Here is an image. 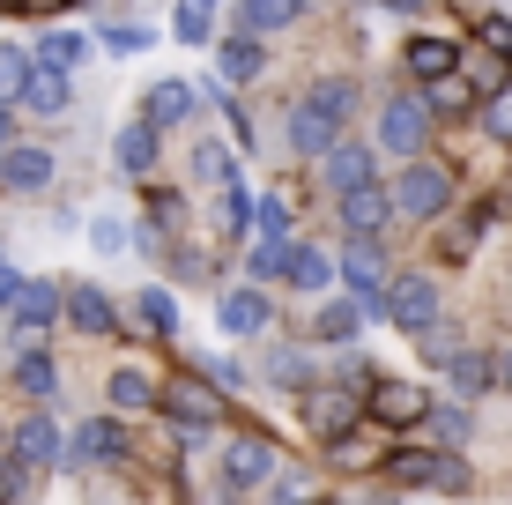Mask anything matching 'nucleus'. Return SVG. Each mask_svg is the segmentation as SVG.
Listing matches in <instances>:
<instances>
[{
    "label": "nucleus",
    "instance_id": "obj_1",
    "mask_svg": "<svg viewBox=\"0 0 512 505\" xmlns=\"http://www.w3.org/2000/svg\"><path fill=\"white\" fill-rule=\"evenodd\" d=\"M349 112H357V82H349V75L312 82V90L290 104V149H297V156H320V164H327V156L342 149Z\"/></svg>",
    "mask_w": 512,
    "mask_h": 505
},
{
    "label": "nucleus",
    "instance_id": "obj_2",
    "mask_svg": "<svg viewBox=\"0 0 512 505\" xmlns=\"http://www.w3.org/2000/svg\"><path fill=\"white\" fill-rule=\"evenodd\" d=\"M446 201H453V171L431 164V156H416V164L394 179V216H409V223L446 216Z\"/></svg>",
    "mask_w": 512,
    "mask_h": 505
},
{
    "label": "nucleus",
    "instance_id": "obj_3",
    "mask_svg": "<svg viewBox=\"0 0 512 505\" xmlns=\"http://www.w3.org/2000/svg\"><path fill=\"white\" fill-rule=\"evenodd\" d=\"M386 476L409 483V491H468V461L461 454H423V446L394 454V461H386Z\"/></svg>",
    "mask_w": 512,
    "mask_h": 505
},
{
    "label": "nucleus",
    "instance_id": "obj_4",
    "mask_svg": "<svg viewBox=\"0 0 512 505\" xmlns=\"http://www.w3.org/2000/svg\"><path fill=\"white\" fill-rule=\"evenodd\" d=\"M386 320L409 327V335H431L438 327V283L431 275H394L386 283Z\"/></svg>",
    "mask_w": 512,
    "mask_h": 505
},
{
    "label": "nucleus",
    "instance_id": "obj_5",
    "mask_svg": "<svg viewBox=\"0 0 512 505\" xmlns=\"http://www.w3.org/2000/svg\"><path fill=\"white\" fill-rule=\"evenodd\" d=\"M275 476H282V454L268 439H253V431L231 439V454H223V483H231V491H268Z\"/></svg>",
    "mask_w": 512,
    "mask_h": 505
},
{
    "label": "nucleus",
    "instance_id": "obj_6",
    "mask_svg": "<svg viewBox=\"0 0 512 505\" xmlns=\"http://www.w3.org/2000/svg\"><path fill=\"white\" fill-rule=\"evenodd\" d=\"M423 134H431V104H423V97H394L379 112V149L409 156V164L423 156Z\"/></svg>",
    "mask_w": 512,
    "mask_h": 505
},
{
    "label": "nucleus",
    "instance_id": "obj_7",
    "mask_svg": "<svg viewBox=\"0 0 512 505\" xmlns=\"http://www.w3.org/2000/svg\"><path fill=\"white\" fill-rule=\"evenodd\" d=\"M342 283H349V305H372V312H386V260H379V246H349V260H342Z\"/></svg>",
    "mask_w": 512,
    "mask_h": 505
},
{
    "label": "nucleus",
    "instance_id": "obj_8",
    "mask_svg": "<svg viewBox=\"0 0 512 505\" xmlns=\"http://www.w3.org/2000/svg\"><path fill=\"white\" fill-rule=\"evenodd\" d=\"M60 454H67V439H60V424H52V409H38V416H23V424H15V461H23L30 476L52 468Z\"/></svg>",
    "mask_w": 512,
    "mask_h": 505
},
{
    "label": "nucleus",
    "instance_id": "obj_9",
    "mask_svg": "<svg viewBox=\"0 0 512 505\" xmlns=\"http://www.w3.org/2000/svg\"><path fill=\"white\" fill-rule=\"evenodd\" d=\"M386 223H394V194H379V186H364V194L342 201V231L357 238V246H379Z\"/></svg>",
    "mask_w": 512,
    "mask_h": 505
},
{
    "label": "nucleus",
    "instance_id": "obj_10",
    "mask_svg": "<svg viewBox=\"0 0 512 505\" xmlns=\"http://www.w3.org/2000/svg\"><path fill=\"white\" fill-rule=\"evenodd\" d=\"M401 60H409V75L423 82V90H438V82H453V67H461V45L453 38H409Z\"/></svg>",
    "mask_w": 512,
    "mask_h": 505
},
{
    "label": "nucleus",
    "instance_id": "obj_11",
    "mask_svg": "<svg viewBox=\"0 0 512 505\" xmlns=\"http://www.w3.org/2000/svg\"><path fill=\"white\" fill-rule=\"evenodd\" d=\"M216 394L208 387H171V402H164V416L171 424H179V439H208V431H216Z\"/></svg>",
    "mask_w": 512,
    "mask_h": 505
},
{
    "label": "nucleus",
    "instance_id": "obj_12",
    "mask_svg": "<svg viewBox=\"0 0 512 505\" xmlns=\"http://www.w3.org/2000/svg\"><path fill=\"white\" fill-rule=\"evenodd\" d=\"M186 112H193V82H179V75H171V82H149V90H141V127L164 134V127H179Z\"/></svg>",
    "mask_w": 512,
    "mask_h": 505
},
{
    "label": "nucleus",
    "instance_id": "obj_13",
    "mask_svg": "<svg viewBox=\"0 0 512 505\" xmlns=\"http://www.w3.org/2000/svg\"><path fill=\"white\" fill-rule=\"evenodd\" d=\"M82 468H104V461H119L127 454V431H119V416H90V424L75 431V446H67Z\"/></svg>",
    "mask_w": 512,
    "mask_h": 505
},
{
    "label": "nucleus",
    "instance_id": "obj_14",
    "mask_svg": "<svg viewBox=\"0 0 512 505\" xmlns=\"http://www.w3.org/2000/svg\"><path fill=\"white\" fill-rule=\"evenodd\" d=\"M52 171H60L52 149H8V156H0V186H15V194H45Z\"/></svg>",
    "mask_w": 512,
    "mask_h": 505
},
{
    "label": "nucleus",
    "instance_id": "obj_15",
    "mask_svg": "<svg viewBox=\"0 0 512 505\" xmlns=\"http://www.w3.org/2000/svg\"><path fill=\"white\" fill-rule=\"evenodd\" d=\"M268 320H275V312H268L260 290H223V298H216V327H223V335H260Z\"/></svg>",
    "mask_w": 512,
    "mask_h": 505
},
{
    "label": "nucleus",
    "instance_id": "obj_16",
    "mask_svg": "<svg viewBox=\"0 0 512 505\" xmlns=\"http://www.w3.org/2000/svg\"><path fill=\"white\" fill-rule=\"evenodd\" d=\"M60 312H67V283H23V298H15V327L38 335V327H52Z\"/></svg>",
    "mask_w": 512,
    "mask_h": 505
},
{
    "label": "nucleus",
    "instance_id": "obj_17",
    "mask_svg": "<svg viewBox=\"0 0 512 505\" xmlns=\"http://www.w3.org/2000/svg\"><path fill=\"white\" fill-rule=\"evenodd\" d=\"M372 416H379V424H416V416H431V402H423V387L372 379Z\"/></svg>",
    "mask_w": 512,
    "mask_h": 505
},
{
    "label": "nucleus",
    "instance_id": "obj_18",
    "mask_svg": "<svg viewBox=\"0 0 512 505\" xmlns=\"http://www.w3.org/2000/svg\"><path fill=\"white\" fill-rule=\"evenodd\" d=\"M320 171H327V186H334L342 201H349V194H364V186H379V179H372V149H357V142H342Z\"/></svg>",
    "mask_w": 512,
    "mask_h": 505
},
{
    "label": "nucleus",
    "instance_id": "obj_19",
    "mask_svg": "<svg viewBox=\"0 0 512 505\" xmlns=\"http://www.w3.org/2000/svg\"><path fill=\"white\" fill-rule=\"evenodd\" d=\"M67 320H75L82 335H112L119 312H112V298H104L97 283H67Z\"/></svg>",
    "mask_w": 512,
    "mask_h": 505
},
{
    "label": "nucleus",
    "instance_id": "obj_20",
    "mask_svg": "<svg viewBox=\"0 0 512 505\" xmlns=\"http://www.w3.org/2000/svg\"><path fill=\"white\" fill-rule=\"evenodd\" d=\"M305 424L320 431L327 446H342L349 424H357V402H349V394H312V402H305Z\"/></svg>",
    "mask_w": 512,
    "mask_h": 505
},
{
    "label": "nucleus",
    "instance_id": "obj_21",
    "mask_svg": "<svg viewBox=\"0 0 512 505\" xmlns=\"http://www.w3.org/2000/svg\"><path fill=\"white\" fill-rule=\"evenodd\" d=\"M112 156H119L127 179H149V171H156V127H141V119H134V127H119L112 134Z\"/></svg>",
    "mask_w": 512,
    "mask_h": 505
},
{
    "label": "nucleus",
    "instance_id": "obj_22",
    "mask_svg": "<svg viewBox=\"0 0 512 505\" xmlns=\"http://www.w3.org/2000/svg\"><path fill=\"white\" fill-rule=\"evenodd\" d=\"M30 60L52 67V75H67V67H82V60H90V38H82V30H45V38L30 45Z\"/></svg>",
    "mask_w": 512,
    "mask_h": 505
},
{
    "label": "nucleus",
    "instance_id": "obj_23",
    "mask_svg": "<svg viewBox=\"0 0 512 505\" xmlns=\"http://www.w3.org/2000/svg\"><path fill=\"white\" fill-rule=\"evenodd\" d=\"M216 67H223V82H253L260 67H268V45H260V38H245V30H238V38H223Z\"/></svg>",
    "mask_w": 512,
    "mask_h": 505
},
{
    "label": "nucleus",
    "instance_id": "obj_24",
    "mask_svg": "<svg viewBox=\"0 0 512 505\" xmlns=\"http://www.w3.org/2000/svg\"><path fill=\"white\" fill-rule=\"evenodd\" d=\"M15 387H23L30 402H52V394H60V364H52L45 350H23L15 357Z\"/></svg>",
    "mask_w": 512,
    "mask_h": 505
},
{
    "label": "nucleus",
    "instance_id": "obj_25",
    "mask_svg": "<svg viewBox=\"0 0 512 505\" xmlns=\"http://www.w3.org/2000/svg\"><path fill=\"white\" fill-rule=\"evenodd\" d=\"M290 23H297V0H245L238 8L245 38H268V30H290Z\"/></svg>",
    "mask_w": 512,
    "mask_h": 505
},
{
    "label": "nucleus",
    "instance_id": "obj_26",
    "mask_svg": "<svg viewBox=\"0 0 512 505\" xmlns=\"http://www.w3.org/2000/svg\"><path fill=\"white\" fill-rule=\"evenodd\" d=\"M67 104H75V90H67V75H52V67H38V75H30V90H23V112L52 119V112H67Z\"/></svg>",
    "mask_w": 512,
    "mask_h": 505
},
{
    "label": "nucleus",
    "instance_id": "obj_27",
    "mask_svg": "<svg viewBox=\"0 0 512 505\" xmlns=\"http://www.w3.org/2000/svg\"><path fill=\"white\" fill-rule=\"evenodd\" d=\"M357 327H364V312L349 298H327L320 312H312V335H320V342H357Z\"/></svg>",
    "mask_w": 512,
    "mask_h": 505
},
{
    "label": "nucleus",
    "instance_id": "obj_28",
    "mask_svg": "<svg viewBox=\"0 0 512 505\" xmlns=\"http://www.w3.org/2000/svg\"><path fill=\"white\" fill-rule=\"evenodd\" d=\"M193 179H201V186H238L231 142H201V149H193Z\"/></svg>",
    "mask_w": 512,
    "mask_h": 505
},
{
    "label": "nucleus",
    "instance_id": "obj_29",
    "mask_svg": "<svg viewBox=\"0 0 512 505\" xmlns=\"http://www.w3.org/2000/svg\"><path fill=\"white\" fill-rule=\"evenodd\" d=\"M30 75H38V60H30L23 45H0V104H23Z\"/></svg>",
    "mask_w": 512,
    "mask_h": 505
},
{
    "label": "nucleus",
    "instance_id": "obj_30",
    "mask_svg": "<svg viewBox=\"0 0 512 505\" xmlns=\"http://www.w3.org/2000/svg\"><path fill=\"white\" fill-rule=\"evenodd\" d=\"M446 372H453V387H461V394H483L490 379H498V357H483V350H461V357L446 364Z\"/></svg>",
    "mask_w": 512,
    "mask_h": 505
},
{
    "label": "nucleus",
    "instance_id": "obj_31",
    "mask_svg": "<svg viewBox=\"0 0 512 505\" xmlns=\"http://www.w3.org/2000/svg\"><path fill=\"white\" fill-rule=\"evenodd\" d=\"M290 283H297V290H327V283H334V260L312 253V246H290Z\"/></svg>",
    "mask_w": 512,
    "mask_h": 505
},
{
    "label": "nucleus",
    "instance_id": "obj_32",
    "mask_svg": "<svg viewBox=\"0 0 512 505\" xmlns=\"http://www.w3.org/2000/svg\"><path fill=\"white\" fill-rule=\"evenodd\" d=\"M171 30H179L186 45H208L216 38V8H208V0H186V8H171Z\"/></svg>",
    "mask_w": 512,
    "mask_h": 505
},
{
    "label": "nucleus",
    "instance_id": "obj_33",
    "mask_svg": "<svg viewBox=\"0 0 512 505\" xmlns=\"http://www.w3.org/2000/svg\"><path fill=\"white\" fill-rule=\"evenodd\" d=\"M104 394H112V409H149L156 402V379L149 372H112V387H104Z\"/></svg>",
    "mask_w": 512,
    "mask_h": 505
},
{
    "label": "nucleus",
    "instance_id": "obj_34",
    "mask_svg": "<svg viewBox=\"0 0 512 505\" xmlns=\"http://www.w3.org/2000/svg\"><path fill=\"white\" fill-rule=\"evenodd\" d=\"M149 38H156V30L134 23V15H104V45H112V52H149Z\"/></svg>",
    "mask_w": 512,
    "mask_h": 505
},
{
    "label": "nucleus",
    "instance_id": "obj_35",
    "mask_svg": "<svg viewBox=\"0 0 512 505\" xmlns=\"http://www.w3.org/2000/svg\"><path fill=\"white\" fill-rule=\"evenodd\" d=\"M141 327H149V335H179V305H171V290H141Z\"/></svg>",
    "mask_w": 512,
    "mask_h": 505
},
{
    "label": "nucleus",
    "instance_id": "obj_36",
    "mask_svg": "<svg viewBox=\"0 0 512 505\" xmlns=\"http://www.w3.org/2000/svg\"><path fill=\"white\" fill-rule=\"evenodd\" d=\"M253 231H268V246H290V201L268 194V201L253 208Z\"/></svg>",
    "mask_w": 512,
    "mask_h": 505
},
{
    "label": "nucleus",
    "instance_id": "obj_37",
    "mask_svg": "<svg viewBox=\"0 0 512 505\" xmlns=\"http://www.w3.org/2000/svg\"><path fill=\"white\" fill-rule=\"evenodd\" d=\"M253 208H260V201H245L238 186H231V194H223V208H216V231H223V238H245V223H253Z\"/></svg>",
    "mask_w": 512,
    "mask_h": 505
},
{
    "label": "nucleus",
    "instance_id": "obj_38",
    "mask_svg": "<svg viewBox=\"0 0 512 505\" xmlns=\"http://www.w3.org/2000/svg\"><path fill=\"white\" fill-rule=\"evenodd\" d=\"M268 505H312V483L297 476V468H282V476L268 483Z\"/></svg>",
    "mask_w": 512,
    "mask_h": 505
},
{
    "label": "nucleus",
    "instance_id": "obj_39",
    "mask_svg": "<svg viewBox=\"0 0 512 505\" xmlns=\"http://www.w3.org/2000/svg\"><path fill=\"white\" fill-rule=\"evenodd\" d=\"M423 104H431V112H461V104H475V82H461V75H453V82H438V90L423 97Z\"/></svg>",
    "mask_w": 512,
    "mask_h": 505
},
{
    "label": "nucleus",
    "instance_id": "obj_40",
    "mask_svg": "<svg viewBox=\"0 0 512 505\" xmlns=\"http://www.w3.org/2000/svg\"><path fill=\"white\" fill-rule=\"evenodd\" d=\"M475 30H483L490 60H512V23H505V15H475Z\"/></svg>",
    "mask_w": 512,
    "mask_h": 505
},
{
    "label": "nucleus",
    "instance_id": "obj_41",
    "mask_svg": "<svg viewBox=\"0 0 512 505\" xmlns=\"http://www.w3.org/2000/svg\"><path fill=\"white\" fill-rule=\"evenodd\" d=\"M431 431H438V439H468V409H453V402H431Z\"/></svg>",
    "mask_w": 512,
    "mask_h": 505
},
{
    "label": "nucleus",
    "instance_id": "obj_42",
    "mask_svg": "<svg viewBox=\"0 0 512 505\" xmlns=\"http://www.w3.org/2000/svg\"><path fill=\"white\" fill-rule=\"evenodd\" d=\"M90 246H97V253H127V223H119V216H97V223H90Z\"/></svg>",
    "mask_w": 512,
    "mask_h": 505
},
{
    "label": "nucleus",
    "instance_id": "obj_43",
    "mask_svg": "<svg viewBox=\"0 0 512 505\" xmlns=\"http://www.w3.org/2000/svg\"><path fill=\"white\" fill-rule=\"evenodd\" d=\"M23 491H30V468L23 461H0V505H15Z\"/></svg>",
    "mask_w": 512,
    "mask_h": 505
},
{
    "label": "nucleus",
    "instance_id": "obj_44",
    "mask_svg": "<svg viewBox=\"0 0 512 505\" xmlns=\"http://www.w3.org/2000/svg\"><path fill=\"white\" fill-rule=\"evenodd\" d=\"M268 372L282 379V387H305V379H312V364H305V357H297V350H282V357L268 364Z\"/></svg>",
    "mask_w": 512,
    "mask_h": 505
},
{
    "label": "nucleus",
    "instance_id": "obj_45",
    "mask_svg": "<svg viewBox=\"0 0 512 505\" xmlns=\"http://www.w3.org/2000/svg\"><path fill=\"white\" fill-rule=\"evenodd\" d=\"M253 268H260V275H290V246H260Z\"/></svg>",
    "mask_w": 512,
    "mask_h": 505
},
{
    "label": "nucleus",
    "instance_id": "obj_46",
    "mask_svg": "<svg viewBox=\"0 0 512 505\" xmlns=\"http://www.w3.org/2000/svg\"><path fill=\"white\" fill-rule=\"evenodd\" d=\"M483 127L498 134V142H512V97H498V104H490V112H483Z\"/></svg>",
    "mask_w": 512,
    "mask_h": 505
},
{
    "label": "nucleus",
    "instance_id": "obj_47",
    "mask_svg": "<svg viewBox=\"0 0 512 505\" xmlns=\"http://www.w3.org/2000/svg\"><path fill=\"white\" fill-rule=\"evenodd\" d=\"M15 298H23V275H15V268H8V260H0V305H8V312H15Z\"/></svg>",
    "mask_w": 512,
    "mask_h": 505
},
{
    "label": "nucleus",
    "instance_id": "obj_48",
    "mask_svg": "<svg viewBox=\"0 0 512 505\" xmlns=\"http://www.w3.org/2000/svg\"><path fill=\"white\" fill-rule=\"evenodd\" d=\"M475 253V231H446V260H468Z\"/></svg>",
    "mask_w": 512,
    "mask_h": 505
},
{
    "label": "nucleus",
    "instance_id": "obj_49",
    "mask_svg": "<svg viewBox=\"0 0 512 505\" xmlns=\"http://www.w3.org/2000/svg\"><path fill=\"white\" fill-rule=\"evenodd\" d=\"M498 387L512 394V342H505V350H498Z\"/></svg>",
    "mask_w": 512,
    "mask_h": 505
},
{
    "label": "nucleus",
    "instance_id": "obj_50",
    "mask_svg": "<svg viewBox=\"0 0 512 505\" xmlns=\"http://www.w3.org/2000/svg\"><path fill=\"white\" fill-rule=\"evenodd\" d=\"M0 156H8V104H0Z\"/></svg>",
    "mask_w": 512,
    "mask_h": 505
}]
</instances>
